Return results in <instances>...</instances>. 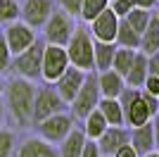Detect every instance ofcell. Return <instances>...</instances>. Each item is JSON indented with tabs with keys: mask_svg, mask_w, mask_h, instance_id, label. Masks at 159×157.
<instances>
[{
	"mask_svg": "<svg viewBox=\"0 0 159 157\" xmlns=\"http://www.w3.org/2000/svg\"><path fill=\"white\" fill-rule=\"evenodd\" d=\"M114 52H116V43H102V40H95V43H93V69H95V72L112 69Z\"/></svg>",
	"mask_w": 159,
	"mask_h": 157,
	"instance_id": "obj_20",
	"label": "cell"
},
{
	"mask_svg": "<svg viewBox=\"0 0 159 157\" xmlns=\"http://www.w3.org/2000/svg\"><path fill=\"white\" fill-rule=\"evenodd\" d=\"M114 43L119 48H131V50H138L140 48V33L128 24L126 19H119V29H116V38Z\"/></svg>",
	"mask_w": 159,
	"mask_h": 157,
	"instance_id": "obj_24",
	"label": "cell"
},
{
	"mask_svg": "<svg viewBox=\"0 0 159 157\" xmlns=\"http://www.w3.org/2000/svg\"><path fill=\"white\" fill-rule=\"evenodd\" d=\"M147 72L152 74V76H159V52L147 55Z\"/></svg>",
	"mask_w": 159,
	"mask_h": 157,
	"instance_id": "obj_36",
	"label": "cell"
},
{
	"mask_svg": "<svg viewBox=\"0 0 159 157\" xmlns=\"http://www.w3.org/2000/svg\"><path fill=\"white\" fill-rule=\"evenodd\" d=\"M5 110L12 114V119L19 126L31 124V112H33V98H36V86L33 81H26L21 76H14L5 83Z\"/></svg>",
	"mask_w": 159,
	"mask_h": 157,
	"instance_id": "obj_1",
	"label": "cell"
},
{
	"mask_svg": "<svg viewBox=\"0 0 159 157\" xmlns=\"http://www.w3.org/2000/svg\"><path fill=\"white\" fill-rule=\"evenodd\" d=\"M140 93H143V100H145L147 110H150V114H152V117H157V114H159V98H154V95L145 93L143 88H140Z\"/></svg>",
	"mask_w": 159,
	"mask_h": 157,
	"instance_id": "obj_34",
	"label": "cell"
},
{
	"mask_svg": "<svg viewBox=\"0 0 159 157\" xmlns=\"http://www.w3.org/2000/svg\"><path fill=\"white\" fill-rule=\"evenodd\" d=\"M109 2H112V0H109Z\"/></svg>",
	"mask_w": 159,
	"mask_h": 157,
	"instance_id": "obj_44",
	"label": "cell"
},
{
	"mask_svg": "<svg viewBox=\"0 0 159 157\" xmlns=\"http://www.w3.org/2000/svg\"><path fill=\"white\" fill-rule=\"evenodd\" d=\"M17 157H60V155H57V145L48 143L43 138H26L19 145Z\"/></svg>",
	"mask_w": 159,
	"mask_h": 157,
	"instance_id": "obj_17",
	"label": "cell"
},
{
	"mask_svg": "<svg viewBox=\"0 0 159 157\" xmlns=\"http://www.w3.org/2000/svg\"><path fill=\"white\" fill-rule=\"evenodd\" d=\"M86 140H88L86 133H83L79 126H74V129L69 131V136L57 145V155H60V157H81Z\"/></svg>",
	"mask_w": 159,
	"mask_h": 157,
	"instance_id": "obj_18",
	"label": "cell"
},
{
	"mask_svg": "<svg viewBox=\"0 0 159 157\" xmlns=\"http://www.w3.org/2000/svg\"><path fill=\"white\" fill-rule=\"evenodd\" d=\"M124 19L128 21V24L135 29L138 33H143L145 31V26L150 24V19H152V10H143V7H133L131 12L124 17Z\"/></svg>",
	"mask_w": 159,
	"mask_h": 157,
	"instance_id": "obj_27",
	"label": "cell"
},
{
	"mask_svg": "<svg viewBox=\"0 0 159 157\" xmlns=\"http://www.w3.org/2000/svg\"><path fill=\"white\" fill-rule=\"evenodd\" d=\"M133 7H135V0H112V2H109V10H112L119 19H124Z\"/></svg>",
	"mask_w": 159,
	"mask_h": 157,
	"instance_id": "obj_30",
	"label": "cell"
},
{
	"mask_svg": "<svg viewBox=\"0 0 159 157\" xmlns=\"http://www.w3.org/2000/svg\"><path fill=\"white\" fill-rule=\"evenodd\" d=\"M19 19V0H0V24Z\"/></svg>",
	"mask_w": 159,
	"mask_h": 157,
	"instance_id": "obj_28",
	"label": "cell"
},
{
	"mask_svg": "<svg viewBox=\"0 0 159 157\" xmlns=\"http://www.w3.org/2000/svg\"><path fill=\"white\" fill-rule=\"evenodd\" d=\"M55 5L60 7V10H64L66 14H71V17H79L83 0H55Z\"/></svg>",
	"mask_w": 159,
	"mask_h": 157,
	"instance_id": "obj_32",
	"label": "cell"
},
{
	"mask_svg": "<svg viewBox=\"0 0 159 157\" xmlns=\"http://www.w3.org/2000/svg\"><path fill=\"white\" fill-rule=\"evenodd\" d=\"M55 0H21L19 2V19L31 29H43L48 17L55 10Z\"/></svg>",
	"mask_w": 159,
	"mask_h": 157,
	"instance_id": "obj_10",
	"label": "cell"
},
{
	"mask_svg": "<svg viewBox=\"0 0 159 157\" xmlns=\"http://www.w3.org/2000/svg\"><path fill=\"white\" fill-rule=\"evenodd\" d=\"M69 67V57H66V50L62 45H52V43H45V50H43V67H40V78L45 83H55L62 74L66 72Z\"/></svg>",
	"mask_w": 159,
	"mask_h": 157,
	"instance_id": "obj_9",
	"label": "cell"
},
{
	"mask_svg": "<svg viewBox=\"0 0 159 157\" xmlns=\"http://www.w3.org/2000/svg\"><path fill=\"white\" fill-rule=\"evenodd\" d=\"M74 126H76L74 114L69 110H62V112H57V114H52V117L43 119L40 124H36V131H38V136L43 138V140H48V143H52V145H60L62 140L69 136V131H71Z\"/></svg>",
	"mask_w": 159,
	"mask_h": 157,
	"instance_id": "obj_7",
	"label": "cell"
},
{
	"mask_svg": "<svg viewBox=\"0 0 159 157\" xmlns=\"http://www.w3.org/2000/svg\"><path fill=\"white\" fill-rule=\"evenodd\" d=\"M143 157H159V152H150V155H143Z\"/></svg>",
	"mask_w": 159,
	"mask_h": 157,
	"instance_id": "obj_43",
	"label": "cell"
},
{
	"mask_svg": "<svg viewBox=\"0 0 159 157\" xmlns=\"http://www.w3.org/2000/svg\"><path fill=\"white\" fill-rule=\"evenodd\" d=\"M100 86H98V72H88L86 78H83V83H81V88L76 91V95H74V100L69 102V112L74 114V119L79 121V119H83L86 114H90V112L98 107L100 102Z\"/></svg>",
	"mask_w": 159,
	"mask_h": 157,
	"instance_id": "obj_4",
	"label": "cell"
},
{
	"mask_svg": "<svg viewBox=\"0 0 159 157\" xmlns=\"http://www.w3.org/2000/svg\"><path fill=\"white\" fill-rule=\"evenodd\" d=\"M152 131H154V152H159V114L152 117Z\"/></svg>",
	"mask_w": 159,
	"mask_h": 157,
	"instance_id": "obj_38",
	"label": "cell"
},
{
	"mask_svg": "<svg viewBox=\"0 0 159 157\" xmlns=\"http://www.w3.org/2000/svg\"><path fill=\"white\" fill-rule=\"evenodd\" d=\"M81 157H102V152H100V148H98V143H95V140H86Z\"/></svg>",
	"mask_w": 159,
	"mask_h": 157,
	"instance_id": "obj_35",
	"label": "cell"
},
{
	"mask_svg": "<svg viewBox=\"0 0 159 157\" xmlns=\"http://www.w3.org/2000/svg\"><path fill=\"white\" fill-rule=\"evenodd\" d=\"M88 72H81V69H76V67H66V72L62 74L57 81L52 83V88L57 91V95H60L62 100H64V105L69 107V102L74 100V95H76V91L81 88V83H83V78H86Z\"/></svg>",
	"mask_w": 159,
	"mask_h": 157,
	"instance_id": "obj_14",
	"label": "cell"
},
{
	"mask_svg": "<svg viewBox=\"0 0 159 157\" xmlns=\"http://www.w3.org/2000/svg\"><path fill=\"white\" fill-rule=\"evenodd\" d=\"M131 148L138 152L140 157L154 152V131H152V121H147L143 126H133L131 129Z\"/></svg>",
	"mask_w": 159,
	"mask_h": 157,
	"instance_id": "obj_15",
	"label": "cell"
},
{
	"mask_svg": "<svg viewBox=\"0 0 159 157\" xmlns=\"http://www.w3.org/2000/svg\"><path fill=\"white\" fill-rule=\"evenodd\" d=\"M116 29H119V17L107 7L95 17V19L88 21V31L95 40H102V43H114L116 38Z\"/></svg>",
	"mask_w": 159,
	"mask_h": 157,
	"instance_id": "obj_12",
	"label": "cell"
},
{
	"mask_svg": "<svg viewBox=\"0 0 159 157\" xmlns=\"http://www.w3.org/2000/svg\"><path fill=\"white\" fill-rule=\"evenodd\" d=\"M5 100H2V95H0V129H2V121H5Z\"/></svg>",
	"mask_w": 159,
	"mask_h": 157,
	"instance_id": "obj_40",
	"label": "cell"
},
{
	"mask_svg": "<svg viewBox=\"0 0 159 157\" xmlns=\"http://www.w3.org/2000/svg\"><path fill=\"white\" fill-rule=\"evenodd\" d=\"M112 157H140V155H138L135 150H133L131 145H124V148H121V150H116Z\"/></svg>",
	"mask_w": 159,
	"mask_h": 157,
	"instance_id": "obj_37",
	"label": "cell"
},
{
	"mask_svg": "<svg viewBox=\"0 0 159 157\" xmlns=\"http://www.w3.org/2000/svg\"><path fill=\"white\" fill-rule=\"evenodd\" d=\"M43 50H45V40L36 38L26 50L12 57V69L17 76L26 78V81H40V67H43Z\"/></svg>",
	"mask_w": 159,
	"mask_h": 157,
	"instance_id": "obj_3",
	"label": "cell"
},
{
	"mask_svg": "<svg viewBox=\"0 0 159 157\" xmlns=\"http://www.w3.org/2000/svg\"><path fill=\"white\" fill-rule=\"evenodd\" d=\"M152 17H154V19H157V21H159V5H157V7H154V10H152Z\"/></svg>",
	"mask_w": 159,
	"mask_h": 157,
	"instance_id": "obj_42",
	"label": "cell"
},
{
	"mask_svg": "<svg viewBox=\"0 0 159 157\" xmlns=\"http://www.w3.org/2000/svg\"><path fill=\"white\" fill-rule=\"evenodd\" d=\"M74 29H76V17L66 14L60 7H55L52 14L48 17V21L43 24V40L64 48L69 43V38H71Z\"/></svg>",
	"mask_w": 159,
	"mask_h": 157,
	"instance_id": "obj_5",
	"label": "cell"
},
{
	"mask_svg": "<svg viewBox=\"0 0 159 157\" xmlns=\"http://www.w3.org/2000/svg\"><path fill=\"white\" fill-rule=\"evenodd\" d=\"M19 2H21V0H19Z\"/></svg>",
	"mask_w": 159,
	"mask_h": 157,
	"instance_id": "obj_45",
	"label": "cell"
},
{
	"mask_svg": "<svg viewBox=\"0 0 159 157\" xmlns=\"http://www.w3.org/2000/svg\"><path fill=\"white\" fill-rule=\"evenodd\" d=\"M81 121H83V126H81V131H83V133H86V138L88 140H98L100 136H102V133H105L107 131V119L102 117V114H100V110L98 107H95L93 112H90V114H86V117L81 119Z\"/></svg>",
	"mask_w": 159,
	"mask_h": 157,
	"instance_id": "obj_22",
	"label": "cell"
},
{
	"mask_svg": "<svg viewBox=\"0 0 159 157\" xmlns=\"http://www.w3.org/2000/svg\"><path fill=\"white\" fill-rule=\"evenodd\" d=\"M62 110H69L64 105V100L57 95V91L52 88V83H45L36 88V98H33V112H31V124H40L43 119L52 117Z\"/></svg>",
	"mask_w": 159,
	"mask_h": 157,
	"instance_id": "obj_8",
	"label": "cell"
},
{
	"mask_svg": "<svg viewBox=\"0 0 159 157\" xmlns=\"http://www.w3.org/2000/svg\"><path fill=\"white\" fill-rule=\"evenodd\" d=\"M107 7H109V0H83L79 19L83 21V24H88V21L95 19V17H98L102 10H107Z\"/></svg>",
	"mask_w": 159,
	"mask_h": 157,
	"instance_id": "obj_26",
	"label": "cell"
},
{
	"mask_svg": "<svg viewBox=\"0 0 159 157\" xmlns=\"http://www.w3.org/2000/svg\"><path fill=\"white\" fill-rule=\"evenodd\" d=\"M98 86L102 98H119L126 88V81L114 69H105V72H98Z\"/></svg>",
	"mask_w": 159,
	"mask_h": 157,
	"instance_id": "obj_16",
	"label": "cell"
},
{
	"mask_svg": "<svg viewBox=\"0 0 159 157\" xmlns=\"http://www.w3.org/2000/svg\"><path fill=\"white\" fill-rule=\"evenodd\" d=\"M102 157H112L124 145H131V129L128 126H107V131L95 140Z\"/></svg>",
	"mask_w": 159,
	"mask_h": 157,
	"instance_id": "obj_13",
	"label": "cell"
},
{
	"mask_svg": "<svg viewBox=\"0 0 159 157\" xmlns=\"http://www.w3.org/2000/svg\"><path fill=\"white\" fill-rule=\"evenodd\" d=\"M93 43L95 38L88 31V24H76L69 43L64 45L69 64L81 72H93Z\"/></svg>",
	"mask_w": 159,
	"mask_h": 157,
	"instance_id": "obj_2",
	"label": "cell"
},
{
	"mask_svg": "<svg viewBox=\"0 0 159 157\" xmlns=\"http://www.w3.org/2000/svg\"><path fill=\"white\" fill-rule=\"evenodd\" d=\"M12 52H10V48H7L5 38H2V31H0V74H5L10 67H12Z\"/></svg>",
	"mask_w": 159,
	"mask_h": 157,
	"instance_id": "obj_31",
	"label": "cell"
},
{
	"mask_svg": "<svg viewBox=\"0 0 159 157\" xmlns=\"http://www.w3.org/2000/svg\"><path fill=\"white\" fill-rule=\"evenodd\" d=\"M143 91L150 93V95H154V98H159V76H152V74H147L145 83H143Z\"/></svg>",
	"mask_w": 159,
	"mask_h": 157,
	"instance_id": "obj_33",
	"label": "cell"
},
{
	"mask_svg": "<svg viewBox=\"0 0 159 157\" xmlns=\"http://www.w3.org/2000/svg\"><path fill=\"white\" fill-rule=\"evenodd\" d=\"M119 102H121V110H124V124H126L128 129L152 121V114H150L145 100H143L140 88H128L126 86L124 93L119 95Z\"/></svg>",
	"mask_w": 159,
	"mask_h": 157,
	"instance_id": "obj_6",
	"label": "cell"
},
{
	"mask_svg": "<svg viewBox=\"0 0 159 157\" xmlns=\"http://www.w3.org/2000/svg\"><path fill=\"white\" fill-rule=\"evenodd\" d=\"M159 5V0H135V7H143V10H154Z\"/></svg>",
	"mask_w": 159,
	"mask_h": 157,
	"instance_id": "obj_39",
	"label": "cell"
},
{
	"mask_svg": "<svg viewBox=\"0 0 159 157\" xmlns=\"http://www.w3.org/2000/svg\"><path fill=\"white\" fill-rule=\"evenodd\" d=\"M147 74H150V72H147V55H143V52L138 50V55H135V59H133V64L128 67V72L124 74V81H126L128 88H143Z\"/></svg>",
	"mask_w": 159,
	"mask_h": 157,
	"instance_id": "obj_19",
	"label": "cell"
},
{
	"mask_svg": "<svg viewBox=\"0 0 159 157\" xmlns=\"http://www.w3.org/2000/svg\"><path fill=\"white\" fill-rule=\"evenodd\" d=\"M2 91H5V78H2V74H0V95H2Z\"/></svg>",
	"mask_w": 159,
	"mask_h": 157,
	"instance_id": "obj_41",
	"label": "cell"
},
{
	"mask_svg": "<svg viewBox=\"0 0 159 157\" xmlns=\"http://www.w3.org/2000/svg\"><path fill=\"white\" fill-rule=\"evenodd\" d=\"M143 55H152V52H159V21L150 19V24L145 26V31L140 33V48Z\"/></svg>",
	"mask_w": 159,
	"mask_h": 157,
	"instance_id": "obj_23",
	"label": "cell"
},
{
	"mask_svg": "<svg viewBox=\"0 0 159 157\" xmlns=\"http://www.w3.org/2000/svg\"><path fill=\"white\" fill-rule=\"evenodd\" d=\"M135 55H138V50H131V48H119L116 45V52H114V59H112V69L116 74H124L128 72V67L133 64V59H135Z\"/></svg>",
	"mask_w": 159,
	"mask_h": 157,
	"instance_id": "obj_25",
	"label": "cell"
},
{
	"mask_svg": "<svg viewBox=\"0 0 159 157\" xmlns=\"http://www.w3.org/2000/svg\"><path fill=\"white\" fill-rule=\"evenodd\" d=\"M2 38H5V43H7V48H10L12 55H19V52L26 50L38 36H36V29H31V26L24 24L21 19H17V21H10V24L5 26Z\"/></svg>",
	"mask_w": 159,
	"mask_h": 157,
	"instance_id": "obj_11",
	"label": "cell"
},
{
	"mask_svg": "<svg viewBox=\"0 0 159 157\" xmlns=\"http://www.w3.org/2000/svg\"><path fill=\"white\" fill-rule=\"evenodd\" d=\"M14 152V133L0 129V157H12Z\"/></svg>",
	"mask_w": 159,
	"mask_h": 157,
	"instance_id": "obj_29",
	"label": "cell"
},
{
	"mask_svg": "<svg viewBox=\"0 0 159 157\" xmlns=\"http://www.w3.org/2000/svg\"><path fill=\"white\" fill-rule=\"evenodd\" d=\"M98 110H100V114L107 119L109 126H126L124 124V110H121L119 98H100Z\"/></svg>",
	"mask_w": 159,
	"mask_h": 157,
	"instance_id": "obj_21",
	"label": "cell"
}]
</instances>
